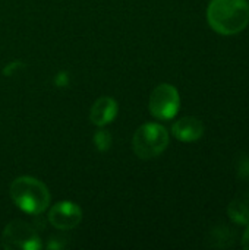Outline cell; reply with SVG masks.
I'll return each instance as SVG.
<instances>
[{"mask_svg": "<svg viewBox=\"0 0 249 250\" xmlns=\"http://www.w3.org/2000/svg\"><path fill=\"white\" fill-rule=\"evenodd\" d=\"M233 237H235V234L232 230L227 229V226H222V227L213 230V233H211V240H216V243L213 246H216V248H222L223 240H226L227 245L230 246L233 243Z\"/></svg>", "mask_w": 249, "mask_h": 250, "instance_id": "30bf717a", "label": "cell"}, {"mask_svg": "<svg viewBox=\"0 0 249 250\" xmlns=\"http://www.w3.org/2000/svg\"><path fill=\"white\" fill-rule=\"evenodd\" d=\"M69 82V79L66 78V73H57V76H56V85L57 86H65L66 83Z\"/></svg>", "mask_w": 249, "mask_h": 250, "instance_id": "4fadbf2b", "label": "cell"}, {"mask_svg": "<svg viewBox=\"0 0 249 250\" xmlns=\"http://www.w3.org/2000/svg\"><path fill=\"white\" fill-rule=\"evenodd\" d=\"M94 145L95 148L100 151V152H106L110 149L112 146V135L106 130H98L95 135H94Z\"/></svg>", "mask_w": 249, "mask_h": 250, "instance_id": "8fae6325", "label": "cell"}, {"mask_svg": "<svg viewBox=\"0 0 249 250\" xmlns=\"http://www.w3.org/2000/svg\"><path fill=\"white\" fill-rule=\"evenodd\" d=\"M116 116H117V103L112 97L98 98L92 104L91 111H90L91 123L98 126V127L110 125L116 119Z\"/></svg>", "mask_w": 249, "mask_h": 250, "instance_id": "ba28073f", "label": "cell"}, {"mask_svg": "<svg viewBox=\"0 0 249 250\" xmlns=\"http://www.w3.org/2000/svg\"><path fill=\"white\" fill-rule=\"evenodd\" d=\"M13 204L29 215L43 214L50 205V192L47 186L31 176H21L10 183L9 188Z\"/></svg>", "mask_w": 249, "mask_h": 250, "instance_id": "7a4b0ae2", "label": "cell"}, {"mask_svg": "<svg viewBox=\"0 0 249 250\" xmlns=\"http://www.w3.org/2000/svg\"><path fill=\"white\" fill-rule=\"evenodd\" d=\"M242 248L249 250V224L247 230H245V233H244V236H242Z\"/></svg>", "mask_w": 249, "mask_h": 250, "instance_id": "5bb4252c", "label": "cell"}, {"mask_svg": "<svg viewBox=\"0 0 249 250\" xmlns=\"http://www.w3.org/2000/svg\"><path fill=\"white\" fill-rule=\"evenodd\" d=\"M238 177L244 182H249V155H244L239 160L238 166Z\"/></svg>", "mask_w": 249, "mask_h": 250, "instance_id": "7c38bea8", "label": "cell"}, {"mask_svg": "<svg viewBox=\"0 0 249 250\" xmlns=\"http://www.w3.org/2000/svg\"><path fill=\"white\" fill-rule=\"evenodd\" d=\"M227 215L229 218L239 224V226H248L249 224V195H242L236 198L229 207H227Z\"/></svg>", "mask_w": 249, "mask_h": 250, "instance_id": "9c48e42d", "label": "cell"}, {"mask_svg": "<svg viewBox=\"0 0 249 250\" xmlns=\"http://www.w3.org/2000/svg\"><path fill=\"white\" fill-rule=\"evenodd\" d=\"M1 248L6 250H40L43 245L31 224L15 220L10 221L1 233Z\"/></svg>", "mask_w": 249, "mask_h": 250, "instance_id": "277c9868", "label": "cell"}, {"mask_svg": "<svg viewBox=\"0 0 249 250\" xmlns=\"http://www.w3.org/2000/svg\"><path fill=\"white\" fill-rule=\"evenodd\" d=\"M169 145V133L164 126L158 123H145L139 126L134 135V152L141 160H151L158 157Z\"/></svg>", "mask_w": 249, "mask_h": 250, "instance_id": "3957f363", "label": "cell"}, {"mask_svg": "<svg viewBox=\"0 0 249 250\" xmlns=\"http://www.w3.org/2000/svg\"><path fill=\"white\" fill-rule=\"evenodd\" d=\"M150 113L158 120L173 119L181 107V97L178 89L170 83H160L150 95Z\"/></svg>", "mask_w": 249, "mask_h": 250, "instance_id": "5b68a950", "label": "cell"}, {"mask_svg": "<svg viewBox=\"0 0 249 250\" xmlns=\"http://www.w3.org/2000/svg\"><path fill=\"white\" fill-rule=\"evenodd\" d=\"M204 123L194 116L182 117L172 126V133L181 142H195L204 135Z\"/></svg>", "mask_w": 249, "mask_h": 250, "instance_id": "52a82bcc", "label": "cell"}, {"mask_svg": "<svg viewBox=\"0 0 249 250\" xmlns=\"http://www.w3.org/2000/svg\"><path fill=\"white\" fill-rule=\"evenodd\" d=\"M48 221L59 230H72L82 221V209L70 201L57 202L48 211Z\"/></svg>", "mask_w": 249, "mask_h": 250, "instance_id": "8992f818", "label": "cell"}, {"mask_svg": "<svg viewBox=\"0 0 249 250\" xmlns=\"http://www.w3.org/2000/svg\"><path fill=\"white\" fill-rule=\"evenodd\" d=\"M210 26L222 35L242 32L249 23V4L247 0H213L207 9Z\"/></svg>", "mask_w": 249, "mask_h": 250, "instance_id": "6da1fadb", "label": "cell"}]
</instances>
